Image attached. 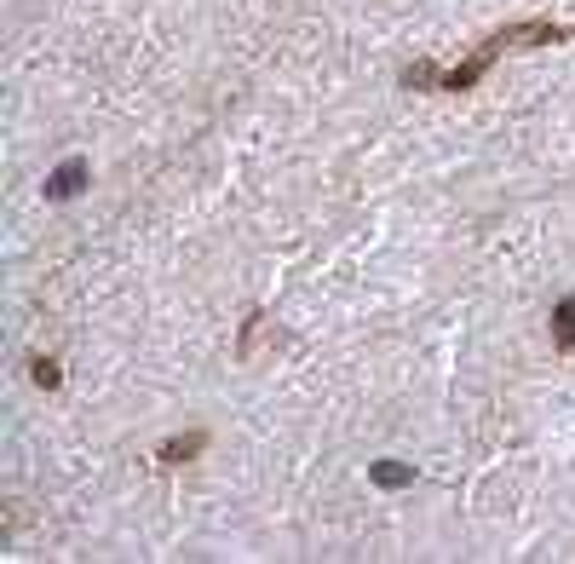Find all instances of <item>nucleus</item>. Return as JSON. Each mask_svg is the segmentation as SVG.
<instances>
[{
  "label": "nucleus",
  "instance_id": "obj_3",
  "mask_svg": "<svg viewBox=\"0 0 575 564\" xmlns=\"http://www.w3.org/2000/svg\"><path fill=\"white\" fill-rule=\"evenodd\" d=\"M552 340H558L564 352H575V294L552 306Z\"/></svg>",
  "mask_w": 575,
  "mask_h": 564
},
{
  "label": "nucleus",
  "instance_id": "obj_1",
  "mask_svg": "<svg viewBox=\"0 0 575 564\" xmlns=\"http://www.w3.org/2000/svg\"><path fill=\"white\" fill-rule=\"evenodd\" d=\"M87 173L92 167L81 162V156H69L64 167H52V173H46V202H75V196L87 190Z\"/></svg>",
  "mask_w": 575,
  "mask_h": 564
},
{
  "label": "nucleus",
  "instance_id": "obj_2",
  "mask_svg": "<svg viewBox=\"0 0 575 564\" xmlns=\"http://www.w3.org/2000/svg\"><path fill=\"white\" fill-rule=\"evenodd\" d=\"M368 478H374L380 490H409L414 467H409V461H374V467H368Z\"/></svg>",
  "mask_w": 575,
  "mask_h": 564
},
{
  "label": "nucleus",
  "instance_id": "obj_5",
  "mask_svg": "<svg viewBox=\"0 0 575 564\" xmlns=\"http://www.w3.org/2000/svg\"><path fill=\"white\" fill-rule=\"evenodd\" d=\"M29 375H35V386H46V392H52V386H58V363H52V357H35V363H29Z\"/></svg>",
  "mask_w": 575,
  "mask_h": 564
},
{
  "label": "nucleus",
  "instance_id": "obj_6",
  "mask_svg": "<svg viewBox=\"0 0 575 564\" xmlns=\"http://www.w3.org/2000/svg\"><path fill=\"white\" fill-rule=\"evenodd\" d=\"M403 81H409V87H426V81H437V70H432V64H409Z\"/></svg>",
  "mask_w": 575,
  "mask_h": 564
},
{
  "label": "nucleus",
  "instance_id": "obj_4",
  "mask_svg": "<svg viewBox=\"0 0 575 564\" xmlns=\"http://www.w3.org/2000/svg\"><path fill=\"white\" fill-rule=\"evenodd\" d=\"M196 449H202V432H196V438H173V444H161V461H190Z\"/></svg>",
  "mask_w": 575,
  "mask_h": 564
}]
</instances>
